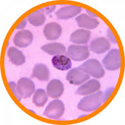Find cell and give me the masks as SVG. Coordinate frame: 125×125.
I'll return each mask as SVG.
<instances>
[{
  "instance_id": "1",
  "label": "cell",
  "mask_w": 125,
  "mask_h": 125,
  "mask_svg": "<svg viewBox=\"0 0 125 125\" xmlns=\"http://www.w3.org/2000/svg\"><path fill=\"white\" fill-rule=\"evenodd\" d=\"M103 103V92L101 91L85 96L80 100L77 107L85 112H92L100 107Z\"/></svg>"
},
{
  "instance_id": "2",
  "label": "cell",
  "mask_w": 125,
  "mask_h": 125,
  "mask_svg": "<svg viewBox=\"0 0 125 125\" xmlns=\"http://www.w3.org/2000/svg\"><path fill=\"white\" fill-rule=\"evenodd\" d=\"M80 67L90 76L94 78H101L104 74V70L100 62L94 58L88 60Z\"/></svg>"
},
{
  "instance_id": "3",
  "label": "cell",
  "mask_w": 125,
  "mask_h": 125,
  "mask_svg": "<svg viewBox=\"0 0 125 125\" xmlns=\"http://www.w3.org/2000/svg\"><path fill=\"white\" fill-rule=\"evenodd\" d=\"M102 63L107 70L115 71L120 68L121 66L120 51L118 49L110 50L102 60Z\"/></svg>"
},
{
  "instance_id": "4",
  "label": "cell",
  "mask_w": 125,
  "mask_h": 125,
  "mask_svg": "<svg viewBox=\"0 0 125 125\" xmlns=\"http://www.w3.org/2000/svg\"><path fill=\"white\" fill-rule=\"evenodd\" d=\"M67 56L74 61H82L89 57V50L87 46L71 45L68 47Z\"/></svg>"
},
{
  "instance_id": "5",
  "label": "cell",
  "mask_w": 125,
  "mask_h": 125,
  "mask_svg": "<svg viewBox=\"0 0 125 125\" xmlns=\"http://www.w3.org/2000/svg\"><path fill=\"white\" fill-rule=\"evenodd\" d=\"M64 105L61 100L56 99L52 101L48 104L44 112V115L52 119L57 120L63 115Z\"/></svg>"
},
{
  "instance_id": "6",
  "label": "cell",
  "mask_w": 125,
  "mask_h": 125,
  "mask_svg": "<svg viewBox=\"0 0 125 125\" xmlns=\"http://www.w3.org/2000/svg\"><path fill=\"white\" fill-rule=\"evenodd\" d=\"M90 76L80 67L73 68L69 71L66 76V80L71 84L80 85L88 80Z\"/></svg>"
},
{
  "instance_id": "7",
  "label": "cell",
  "mask_w": 125,
  "mask_h": 125,
  "mask_svg": "<svg viewBox=\"0 0 125 125\" xmlns=\"http://www.w3.org/2000/svg\"><path fill=\"white\" fill-rule=\"evenodd\" d=\"M18 90L23 98L31 97L35 90V85L31 80L27 77H22L18 81Z\"/></svg>"
},
{
  "instance_id": "8",
  "label": "cell",
  "mask_w": 125,
  "mask_h": 125,
  "mask_svg": "<svg viewBox=\"0 0 125 125\" xmlns=\"http://www.w3.org/2000/svg\"><path fill=\"white\" fill-rule=\"evenodd\" d=\"M33 36L29 30H23L18 32L13 39L14 44L20 48L26 47L30 46L33 41Z\"/></svg>"
},
{
  "instance_id": "9",
  "label": "cell",
  "mask_w": 125,
  "mask_h": 125,
  "mask_svg": "<svg viewBox=\"0 0 125 125\" xmlns=\"http://www.w3.org/2000/svg\"><path fill=\"white\" fill-rule=\"evenodd\" d=\"M82 8L76 6H67L61 8L56 12L59 20H67L74 17L81 12Z\"/></svg>"
},
{
  "instance_id": "10",
  "label": "cell",
  "mask_w": 125,
  "mask_h": 125,
  "mask_svg": "<svg viewBox=\"0 0 125 125\" xmlns=\"http://www.w3.org/2000/svg\"><path fill=\"white\" fill-rule=\"evenodd\" d=\"M101 84L98 80L91 79L81 85L76 91V94L79 95H87L93 94L100 89Z\"/></svg>"
},
{
  "instance_id": "11",
  "label": "cell",
  "mask_w": 125,
  "mask_h": 125,
  "mask_svg": "<svg viewBox=\"0 0 125 125\" xmlns=\"http://www.w3.org/2000/svg\"><path fill=\"white\" fill-rule=\"evenodd\" d=\"M46 91L48 96L52 98H58L63 94V84L59 80H52L48 83Z\"/></svg>"
},
{
  "instance_id": "12",
  "label": "cell",
  "mask_w": 125,
  "mask_h": 125,
  "mask_svg": "<svg viewBox=\"0 0 125 125\" xmlns=\"http://www.w3.org/2000/svg\"><path fill=\"white\" fill-rule=\"evenodd\" d=\"M110 43L104 37H98L91 42L90 48L91 51L96 54H101L110 49Z\"/></svg>"
},
{
  "instance_id": "13",
  "label": "cell",
  "mask_w": 125,
  "mask_h": 125,
  "mask_svg": "<svg viewBox=\"0 0 125 125\" xmlns=\"http://www.w3.org/2000/svg\"><path fill=\"white\" fill-rule=\"evenodd\" d=\"M43 33L48 40H56L62 34V27L59 24L51 22L47 24L43 29Z\"/></svg>"
},
{
  "instance_id": "14",
  "label": "cell",
  "mask_w": 125,
  "mask_h": 125,
  "mask_svg": "<svg viewBox=\"0 0 125 125\" xmlns=\"http://www.w3.org/2000/svg\"><path fill=\"white\" fill-rule=\"evenodd\" d=\"M76 21L80 27L93 30L97 27L99 22L97 20L88 16L85 13H83L76 17Z\"/></svg>"
},
{
  "instance_id": "15",
  "label": "cell",
  "mask_w": 125,
  "mask_h": 125,
  "mask_svg": "<svg viewBox=\"0 0 125 125\" xmlns=\"http://www.w3.org/2000/svg\"><path fill=\"white\" fill-rule=\"evenodd\" d=\"M52 63L54 67L61 71L69 70L72 65L70 58L62 55L54 56L52 58Z\"/></svg>"
},
{
  "instance_id": "16",
  "label": "cell",
  "mask_w": 125,
  "mask_h": 125,
  "mask_svg": "<svg viewBox=\"0 0 125 125\" xmlns=\"http://www.w3.org/2000/svg\"><path fill=\"white\" fill-rule=\"evenodd\" d=\"M91 32L88 30L79 29L73 32L70 36V41L76 44H86L90 39Z\"/></svg>"
},
{
  "instance_id": "17",
  "label": "cell",
  "mask_w": 125,
  "mask_h": 125,
  "mask_svg": "<svg viewBox=\"0 0 125 125\" xmlns=\"http://www.w3.org/2000/svg\"><path fill=\"white\" fill-rule=\"evenodd\" d=\"M31 77H36L42 81H47L50 78L49 69L43 63L36 64L33 67Z\"/></svg>"
},
{
  "instance_id": "18",
  "label": "cell",
  "mask_w": 125,
  "mask_h": 125,
  "mask_svg": "<svg viewBox=\"0 0 125 125\" xmlns=\"http://www.w3.org/2000/svg\"><path fill=\"white\" fill-rule=\"evenodd\" d=\"M8 56L12 63L17 66H20L25 63L26 58L22 52L17 48L11 47L7 52Z\"/></svg>"
},
{
  "instance_id": "19",
  "label": "cell",
  "mask_w": 125,
  "mask_h": 125,
  "mask_svg": "<svg viewBox=\"0 0 125 125\" xmlns=\"http://www.w3.org/2000/svg\"><path fill=\"white\" fill-rule=\"evenodd\" d=\"M44 52L51 55L63 54L66 52V47L63 44L58 42L47 43L41 47Z\"/></svg>"
},
{
  "instance_id": "20",
  "label": "cell",
  "mask_w": 125,
  "mask_h": 125,
  "mask_svg": "<svg viewBox=\"0 0 125 125\" xmlns=\"http://www.w3.org/2000/svg\"><path fill=\"white\" fill-rule=\"evenodd\" d=\"M29 22L35 26H40L43 25L46 21L45 13L42 9L37 10L27 16Z\"/></svg>"
},
{
  "instance_id": "21",
  "label": "cell",
  "mask_w": 125,
  "mask_h": 125,
  "mask_svg": "<svg viewBox=\"0 0 125 125\" xmlns=\"http://www.w3.org/2000/svg\"><path fill=\"white\" fill-rule=\"evenodd\" d=\"M47 95L45 90L42 88L37 89L34 94L33 102L37 106H43L48 100Z\"/></svg>"
},
{
  "instance_id": "22",
  "label": "cell",
  "mask_w": 125,
  "mask_h": 125,
  "mask_svg": "<svg viewBox=\"0 0 125 125\" xmlns=\"http://www.w3.org/2000/svg\"><path fill=\"white\" fill-rule=\"evenodd\" d=\"M9 85L10 86V88L12 91V92H13V94H15V96L16 97V98H17V100L19 101H21L22 96L21 94H20L19 90H18V87L17 84L16 83V82L13 81H11L9 82Z\"/></svg>"
},
{
  "instance_id": "23",
  "label": "cell",
  "mask_w": 125,
  "mask_h": 125,
  "mask_svg": "<svg viewBox=\"0 0 125 125\" xmlns=\"http://www.w3.org/2000/svg\"><path fill=\"white\" fill-rule=\"evenodd\" d=\"M115 90V87H112L108 88L107 89H106L104 93H103V103L105 102L108 98L110 97V96L111 95L112 92H114Z\"/></svg>"
},
{
  "instance_id": "24",
  "label": "cell",
  "mask_w": 125,
  "mask_h": 125,
  "mask_svg": "<svg viewBox=\"0 0 125 125\" xmlns=\"http://www.w3.org/2000/svg\"><path fill=\"white\" fill-rule=\"evenodd\" d=\"M107 36L108 40H109L111 42L114 43H117L116 38L115 37L114 33H113L111 31V30L109 28H108L107 30Z\"/></svg>"
},
{
  "instance_id": "25",
  "label": "cell",
  "mask_w": 125,
  "mask_h": 125,
  "mask_svg": "<svg viewBox=\"0 0 125 125\" xmlns=\"http://www.w3.org/2000/svg\"><path fill=\"white\" fill-rule=\"evenodd\" d=\"M56 7V5H52V6H51L44 7L42 9L44 13H46V14H49V13H51V12H52L55 10Z\"/></svg>"
},
{
  "instance_id": "26",
  "label": "cell",
  "mask_w": 125,
  "mask_h": 125,
  "mask_svg": "<svg viewBox=\"0 0 125 125\" xmlns=\"http://www.w3.org/2000/svg\"><path fill=\"white\" fill-rule=\"evenodd\" d=\"M27 25V19H25L22 21L16 27V29H23Z\"/></svg>"
},
{
  "instance_id": "27",
  "label": "cell",
  "mask_w": 125,
  "mask_h": 125,
  "mask_svg": "<svg viewBox=\"0 0 125 125\" xmlns=\"http://www.w3.org/2000/svg\"><path fill=\"white\" fill-rule=\"evenodd\" d=\"M86 11L87 12V13L88 15H90V17H97L98 16H97V15H96L94 13H92V12H91L90 11H88V10H86Z\"/></svg>"
},
{
  "instance_id": "28",
  "label": "cell",
  "mask_w": 125,
  "mask_h": 125,
  "mask_svg": "<svg viewBox=\"0 0 125 125\" xmlns=\"http://www.w3.org/2000/svg\"><path fill=\"white\" fill-rule=\"evenodd\" d=\"M87 115H81V116H80L78 118H81V117H84V116H86Z\"/></svg>"
}]
</instances>
